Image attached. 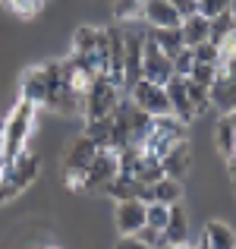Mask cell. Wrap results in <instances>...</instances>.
<instances>
[{
	"label": "cell",
	"mask_w": 236,
	"mask_h": 249,
	"mask_svg": "<svg viewBox=\"0 0 236 249\" xmlns=\"http://www.w3.org/2000/svg\"><path fill=\"white\" fill-rule=\"evenodd\" d=\"M76 67L82 70L88 79L110 73V51H107V32L95 29V25H79L76 38H73V54Z\"/></svg>",
	"instance_id": "obj_1"
},
{
	"label": "cell",
	"mask_w": 236,
	"mask_h": 249,
	"mask_svg": "<svg viewBox=\"0 0 236 249\" xmlns=\"http://www.w3.org/2000/svg\"><path fill=\"white\" fill-rule=\"evenodd\" d=\"M32 123H35V104L19 98L16 107L10 110L3 123V136H0V164L13 161L16 155L25 152V142H29V133H32Z\"/></svg>",
	"instance_id": "obj_2"
},
{
	"label": "cell",
	"mask_w": 236,
	"mask_h": 249,
	"mask_svg": "<svg viewBox=\"0 0 236 249\" xmlns=\"http://www.w3.org/2000/svg\"><path fill=\"white\" fill-rule=\"evenodd\" d=\"M123 98H126V89H123V85H117L110 76H98V79H91L88 89H85L82 117H85V120H101V117H110Z\"/></svg>",
	"instance_id": "obj_3"
},
{
	"label": "cell",
	"mask_w": 236,
	"mask_h": 249,
	"mask_svg": "<svg viewBox=\"0 0 236 249\" xmlns=\"http://www.w3.org/2000/svg\"><path fill=\"white\" fill-rule=\"evenodd\" d=\"M186 139H189V123H183L173 114H164V117H152V129H148L142 148L148 155H154V158H161L176 142H186Z\"/></svg>",
	"instance_id": "obj_4"
},
{
	"label": "cell",
	"mask_w": 236,
	"mask_h": 249,
	"mask_svg": "<svg viewBox=\"0 0 236 249\" xmlns=\"http://www.w3.org/2000/svg\"><path fill=\"white\" fill-rule=\"evenodd\" d=\"M38 167H41V161H38V155H32V152H22L13 161H6L3 164V180H0V202L16 199V196L38 177Z\"/></svg>",
	"instance_id": "obj_5"
},
{
	"label": "cell",
	"mask_w": 236,
	"mask_h": 249,
	"mask_svg": "<svg viewBox=\"0 0 236 249\" xmlns=\"http://www.w3.org/2000/svg\"><path fill=\"white\" fill-rule=\"evenodd\" d=\"M57 82H60V60H48L41 67H32L22 76V98L32 101L35 107L38 104H48L51 91L57 89Z\"/></svg>",
	"instance_id": "obj_6"
},
{
	"label": "cell",
	"mask_w": 236,
	"mask_h": 249,
	"mask_svg": "<svg viewBox=\"0 0 236 249\" xmlns=\"http://www.w3.org/2000/svg\"><path fill=\"white\" fill-rule=\"evenodd\" d=\"M98 155V145L88 139V136H76L73 142H69L67 155H63V180H67L69 189H79V183H82L85 170H88V164L95 161Z\"/></svg>",
	"instance_id": "obj_7"
},
{
	"label": "cell",
	"mask_w": 236,
	"mask_h": 249,
	"mask_svg": "<svg viewBox=\"0 0 236 249\" xmlns=\"http://www.w3.org/2000/svg\"><path fill=\"white\" fill-rule=\"evenodd\" d=\"M117 174H120V158H117V152H110V148H98L95 161L88 164V170H85L79 189H82V193H104L107 183L114 180Z\"/></svg>",
	"instance_id": "obj_8"
},
{
	"label": "cell",
	"mask_w": 236,
	"mask_h": 249,
	"mask_svg": "<svg viewBox=\"0 0 236 249\" xmlns=\"http://www.w3.org/2000/svg\"><path fill=\"white\" fill-rule=\"evenodd\" d=\"M211 107H218L220 114L236 110V57L218 60V76L211 82Z\"/></svg>",
	"instance_id": "obj_9"
},
{
	"label": "cell",
	"mask_w": 236,
	"mask_h": 249,
	"mask_svg": "<svg viewBox=\"0 0 236 249\" xmlns=\"http://www.w3.org/2000/svg\"><path fill=\"white\" fill-rule=\"evenodd\" d=\"M129 101L135 104L139 110H145L148 117H164L170 114V98H167V89L157 82H148V79H139L129 89Z\"/></svg>",
	"instance_id": "obj_10"
},
{
	"label": "cell",
	"mask_w": 236,
	"mask_h": 249,
	"mask_svg": "<svg viewBox=\"0 0 236 249\" xmlns=\"http://www.w3.org/2000/svg\"><path fill=\"white\" fill-rule=\"evenodd\" d=\"M173 57H167L161 48L148 38V29H145V51H142V79L148 82H157V85H167L173 79Z\"/></svg>",
	"instance_id": "obj_11"
},
{
	"label": "cell",
	"mask_w": 236,
	"mask_h": 249,
	"mask_svg": "<svg viewBox=\"0 0 236 249\" xmlns=\"http://www.w3.org/2000/svg\"><path fill=\"white\" fill-rule=\"evenodd\" d=\"M167 98H170V114L173 117H180L183 123H192L195 117V107H192V98H189V82H186V76H173L167 85Z\"/></svg>",
	"instance_id": "obj_12"
},
{
	"label": "cell",
	"mask_w": 236,
	"mask_h": 249,
	"mask_svg": "<svg viewBox=\"0 0 236 249\" xmlns=\"http://www.w3.org/2000/svg\"><path fill=\"white\" fill-rule=\"evenodd\" d=\"M104 196H110L114 202H126V199H142V202H148V199H152V186H145L142 180H135L133 174H117L114 180L107 183Z\"/></svg>",
	"instance_id": "obj_13"
},
{
	"label": "cell",
	"mask_w": 236,
	"mask_h": 249,
	"mask_svg": "<svg viewBox=\"0 0 236 249\" xmlns=\"http://www.w3.org/2000/svg\"><path fill=\"white\" fill-rule=\"evenodd\" d=\"M145 212H148V202H142V199L117 202V212H114L117 231L120 233H139L145 227Z\"/></svg>",
	"instance_id": "obj_14"
},
{
	"label": "cell",
	"mask_w": 236,
	"mask_h": 249,
	"mask_svg": "<svg viewBox=\"0 0 236 249\" xmlns=\"http://www.w3.org/2000/svg\"><path fill=\"white\" fill-rule=\"evenodd\" d=\"M107 32V51H110V79H114L117 85H123V60H126V35H123V22L110 25ZM126 89V85H123Z\"/></svg>",
	"instance_id": "obj_15"
},
{
	"label": "cell",
	"mask_w": 236,
	"mask_h": 249,
	"mask_svg": "<svg viewBox=\"0 0 236 249\" xmlns=\"http://www.w3.org/2000/svg\"><path fill=\"white\" fill-rule=\"evenodd\" d=\"M161 164H164V174H167V177L183 180L186 170H189V164H192V148H189V139L186 142H176L170 152H164L161 155Z\"/></svg>",
	"instance_id": "obj_16"
},
{
	"label": "cell",
	"mask_w": 236,
	"mask_h": 249,
	"mask_svg": "<svg viewBox=\"0 0 236 249\" xmlns=\"http://www.w3.org/2000/svg\"><path fill=\"white\" fill-rule=\"evenodd\" d=\"M142 22L145 25H180L183 16L176 13V6L170 3V0H145Z\"/></svg>",
	"instance_id": "obj_17"
},
{
	"label": "cell",
	"mask_w": 236,
	"mask_h": 249,
	"mask_svg": "<svg viewBox=\"0 0 236 249\" xmlns=\"http://www.w3.org/2000/svg\"><path fill=\"white\" fill-rule=\"evenodd\" d=\"M148 38H152L167 57H176L183 48H186V44H183L180 25H148Z\"/></svg>",
	"instance_id": "obj_18"
},
{
	"label": "cell",
	"mask_w": 236,
	"mask_h": 249,
	"mask_svg": "<svg viewBox=\"0 0 236 249\" xmlns=\"http://www.w3.org/2000/svg\"><path fill=\"white\" fill-rule=\"evenodd\" d=\"M180 32H183V44H186V48H195V44L208 41V35H211V19L202 16V13H192V16H186L180 22Z\"/></svg>",
	"instance_id": "obj_19"
},
{
	"label": "cell",
	"mask_w": 236,
	"mask_h": 249,
	"mask_svg": "<svg viewBox=\"0 0 236 249\" xmlns=\"http://www.w3.org/2000/svg\"><path fill=\"white\" fill-rule=\"evenodd\" d=\"M189 237V221H186V212L183 205H170V214H167V224H164V240L173 246H183Z\"/></svg>",
	"instance_id": "obj_20"
},
{
	"label": "cell",
	"mask_w": 236,
	"mask_h": 249,
	"mask_svg": "<svg viewBox=\"0 0 236 249\" xmlns=\"http://www.w3.org/2000/svg\"><path fill=\"white\" fill-rule=\"evenodd\" d=\"M148 202L180 205V202H183V180H176V177H161L157 183H152V199H148Z\"/></svg>",
	"instance_id": "obj_21"
},
{
	"label": "cell",
	"mask_w": 236,
	"mask_h": 249,
	"mask_svg": "<svg viewBox=\"0 0 236 249\" xmlns=\"http://www.w3.org/2000/svg\"><path fill=\"white\" fill-rule=\"evenodd\" d=\"M202 237L211 243V249H236V231L224 221H208Z\"/></svg>",
	"instance_id": "obj_22"
},
{
	"label": "cell",
	"mask_w": 236,
	"mask_h": 249,
	"mask_svg": "<svg viewBox=\"0 0 236 249\" xmlns=\"http://www.w3.org/2000/svg\"><path fill=\"white\" fill-rule=\"evenodd\" d=\"M133 177H135V180H142L145 186H152V183H157L161 177H167V174H164L161 158H154V155L142 152L139 161H135V167H133Z\"/></svg>",
	"instance_id": "obj_23"
},
{
	"label": "cell",
	"mask_w": 236,
	"mask_h": 249,
	"mask_svg": "<svg viewBox=\"0 0 236 249\" xmlns=\"http://www.w3.org/2000/svg\"><path fill=\"white\" fill-rule=\"evenodd\" d=\"M142 10H145V0H114V6H110L114 22H135V19H142Z\"/></svg>",
	"instance_id": "obj_24"
},
{
	"label": "cell",
	"mask_w": 236,
	"mask_h": 249,
	"mask_svg": "<svg viewBox=\"0 0 236 249\" xmlns=\"http://www.w3.org/2000/svg\"><path fill=\"white\" fill-rule=\"evenodd\" d=\"M236 32V25H233V16H230V10L227 13H220V16H214L211 19V35H208V41H214L220 48V44L227 41V38H230Z\"/></svg>",
	"instance_id": "obj_25"
},
{
	"label": "cell",
	"mask_w": 236,
	"mask_h": 249,
	"mask_svg": "<svg viewBox=\"0 0 236 249\" xmlns=\"http://www.w3.org/2000/svg\"><path fill=\"white\" fill-rule=\"evenodd\" d=\"M189 82V98H192V107H195V114H205L208 107H211V89H205V85H199V82H192V79H186Z\"/></svg>",
	"instance_id": "obj_26"
},
{
	"label": "cell",
	"mask_w": 236,
	"mask_h": 249,
	"mask_svg": "<svg viewBox=\"0 0 236 249\" xmlns=\"http://www.w3.org/2000/svg\"><path fill=\"white\" fill-rule=\"evenodd\" d=\"M167 214H170V205H161V202H148V212H145V227H152V231H161V233H164Z\"/></svg>",
	"instance_id": "obj_27"
},
{
	"label": "cell",
	"mask_w": 236,
	"mask_h": 249,
	"mask_svg": "<svg viewBox=\"0 0 236 249\" xmlns=\"http://www.w3.org/2000/svg\"><path fill=\"white\" fill-rule=\"evenodd\" d=\"M214 76H218V63H199L195 60V67H192V73L186 76V79H192V82H199V85H205V89H211V82H214Z\"/></svg>",
	"instance_id": "obj_28"
},
{
	"label": "cell",
	"mask_w": 236,
	"mask_h": 249,
	"mask_svg": "<svg viewBox=\"0 0 236 249\" xmlns=\"http://www.w3.org/2000/svg\"><path fill=\"white\" fill-rule=\"evenodd\" d=\"M6 6H10L19 19H32V16H38V10L44 6V0H10Z\"/></svg>",
	"instance_id": "obj_29"
},
{
	"label": "cell",
	"mask_w": 236,
	"mask_h": 249,
	"mask_svg": "<svg viewBox=\"0 0 236 249\" xmlns=\"http://www.w3.org/2000/svg\"><path fill=\"white\" fill-rule=\"evenodd\" d=\"M192 54H195V60H199V63H218V60H220V51H218V44H214V41L195 44Z\"/></svg>",
	"instance_id": "obj_30"
},
{
	"label": "cell",
	"mask_w": 236,
	"mask_h": 249,
	"mask_svg": "<svg viewBox=\"0 0 236 249\" xmlns=\"http://www.w3.org/2000/svg\"><path fill=\"white\" fill-rule=\"evenodd\" d=\"M192 67H195V54H192V48H183L180 54L173 57V73H176V76H189V73H192Z\"/></svg>",
	"instance_id": "obj_31"
},
{
	"label": "cell",
	"mask_w": 236,
	"mask_h": 249,
	"mask_svg": "<svg viewBox=\"0 0 236 249\" xmlns=\"http://www.w3.org/2000/svg\"><path fill=\"white\" fill-rule=\"evenodd\" d=\"M227 10H230V0H199V13L208 16V19L220 16V13H227Z\"/></svg>",
	"instance_id": "obj_32"
},
{
	"label": "cell",
	"mask_w": 236,
	"mask_h": 249,
	"mask_svg": "<svg viewBox=\"0 0 236 249\" xmlns=\"http://www.w3.org/2000/svg\"><path fill=\"white\" fill-rule=\"evenodd\" d=\"M114 249H154V246H148L139 233H120V240H117Z\"/></svg>",
	"instance_id": "obj_33"
},
{
	"label": "cell",
	"mask_w": 236,
	"mask_h": 249,
	"mask_svg": "<svg viewBox=\"0 0 236 249\" xmlns=\"http://www.w3.org/2000/svg\"><path fill=\"white\" fill-rule=\"evenodd\" d=\"M170 3L176 6V13H180L183 19L192 16V13H199V0H170Z\"/></svg>",
	"instance_id": "obj_34"
},
{
	"label": "cell",
	"mask_w": 236,
	"mask_h": 249,
	"mask_svg": "<svg viewBox=\"0 0 236 249\" xmlns=\"http://www.w3.org/2000/svg\"><path fill=\"white\" fill-rule=\"evenodd\" d=\"M192 249H211V243H208V240L202 237V240H199V246H192Z\"/></svg>",
	"instance_id": "obj_35"
},
{
	"label": "cell",
	"mask_w": 236,
	"mask_h": 249,
	"mask_svg": "<svg viewBox=\"0 0 236 249\" xmlns=\"http://www.w3.org/2000/svg\"><path fill=\"white\" fill-rule=\"evenodd\" d=\"M230 16H233V25H236V0H230Z\"/></svg>",
	"instance_id": "obj_36"
},
{
	"label": "cell",
	"mask_w": 236,
	"mask_h": 249,
	"mask_svg": "<svg viewBox=\"0 0 236 249\" xmlns=\"http://www.w3.org/2000/svg\"><path fill=\"white\" fill-rule=\"evenodd\" d=\"M161 249H180V246H173V243H164Z\"/></svg>",
	"instance_id": "obj_37"
},
{
	"label": "cell",
	"mask_w": 236,
	"mask_h": 249,
	"mask_svg": "<svg viewBox=\"0 0 236 249\" xmlns=\"http://www.w3.org/2000/svg\"><path fill=\"white\" fill-rule=\"evenodd\" d=\"M0 180H3V164H0Z\"/></svg>",
	"instance_id": "obj_38"
},
{
	"label": "cell",
	"mask_w": 236,
	"mask_h": 249,
	"mask_svg": "<svg viewBox=\"0 0 236 249\" xmlns=\"http://www.w3.org/2000/svg\"><path fill=\"white\" fill-rule=\"evenodd\" d=\"M180 249H192V246H186V243H183V246H180Z\"/></svg>",
	"instance_id": "obj_39"
},
{
	"label": "cell",
	"mask_w": 236,
	"mask_h": 249,
	"mask_svg": "<svg viewBox=\"0 0 236 249\" xmlns=\"http://www.w3.org/2000/svg\"><path fill=\"white\" fill-rule=\"evenodd\" d=\"M41 249H54V246H41Z\"/></svg>",
	"instance_id": "obj_40"
},
{
	"label": "cell",
	"mask_w": 236,
	"mask_h": 249,
	"mask_svg": "<svg viewBox=\"0 0 236 249\" xmlns=\"http://www.w3.org/2000/svg\"><path fill=\"white\" fill-rule=\"evenodd\" d=\"M3 3H10V0H3Z\"/></svg>",
	"instance_id": "obj_41"
}]
</instances>
